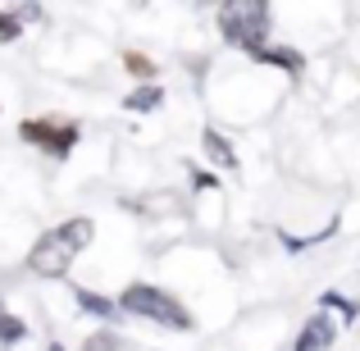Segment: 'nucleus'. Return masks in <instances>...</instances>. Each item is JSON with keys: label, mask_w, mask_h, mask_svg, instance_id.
<instances>
[{"label": "nucleus", "mask_w": 360, "mask_h": 351, "mask_svg": "<svg viewBox=\"0 0 360 351\" xmlns=\"http://www.w3.org/2000/svg\"><path fill=\"white\" fill-rule=\"evenodd\" d=\"M87 242H91V219H69V224H60V229H51L41 242L32 246L27 269L41 274V279H64V274H69V264L78 260V251Z\"/></svg>", "instance_id": "1"}, {"label": "nucleus", "mask_w": 360, "mask_h": 351, "mask_svg": "<svg viewBox=\"0 0 360 351\" xmlns=\"http://www.w3.org/2000/svg\"><path fill=\"white\" fill-rule=\"evenodd\" d=\"M219 32L229 37L233 46L260 55L264 37H269V5L264 0H233V5L219 9Z\"/></svg>", "instance_id": "2"}, {"label": "nucleus", "mask_w": 360, "mask_h": 351, "mask_svg": "<svg viewBox=\"0 0 360 351\" xmlns=\"http://www.w3.org/2000/svg\"><path fill=\"white\" fill-rule=\"evenodd\" d=\"M119 306L128 310V315H146V319H155V324H165V328H178V333L192 328V315H187L165 288H150V283H132V288H123Z\"/></svg>", "instance_id": "3"}, {"label": "nucleus", "mask_w": 360, "mask_h": 351, "mask_svg": "<svg viewBox=\"0 0 360 351\" xmlns=\"http://www.w3.org/2000/svg\"><path fill=\"white\" fill-rule=\"evenodd\" d=\"M23 141L41 146L46 155H69L73 141H78V123H64V119H23Z\"/></svg>", "instance_id": "4"}, {"label": "nucleus", "mask_w": 360, "mask_h": 351, "mask_svg": "<svg viewBox=\"0 0 360 351\" xmlns=\"http://www.w3.org/2000/svg\"><path fill=\"white\" fill-rule=\"evenodd\" d=\"M333 338H338L333 319H328V315H310L306 328H301V338H297V351H328V347H333Z\"/></svg>", "instance_id": "5"}, {"label": "nucleus", "mask_w": 360, "mask_h": 351, "mask_svg": "<svg viewBox=\"0 0 360 351\" xmlns=\"http://www.w3.org/2000/svg\"><path fill=\"white\" fill-rule=\"evenodd\" d=\"M201 141H205V155H210V160H219L224 169H233V165H238V155H233V146H229V141L219 137V132H205Z\"/></svg>", "instance_id": "6"}, {"label": "nucleus", "mask_w": 360, "mask_h": 351, "mask_svg": "<svg viewBox=\"0 0 360 351\" xmlns=\"http://www.w3.org/2000/svg\"><path fill=\"white\" fill-rule=\"evenodd\" d=\"M23 32V9H0V42H14Z\"/></svg>", "instance_id": "7"}, {"label": "nucleus", "mask_w": 360, "mask_h": 351, "mask_svg": "<svg viewBox=\"0 0 360 351\" xmlns=\"http://www.w3.org/2000/svg\"><path fill=\"white\" fill-rule=\"evenodd\" d=\"M78 301L91 310V315H101V319H110V315H115V306H110L105 297H96V292H87V288H78Z\"/></svg>", "instance_id": "8"}, {"label": "nucleus", "mask_w": 360, "mask_h": 351, "mask_svg": "<svg viewBox=\"0 0 360 351\" xmlns=\"http://www.w3.org/2000/svg\"><path fill=\"white\" fill-rule=\"evenodd\" d=\"M123 106H128V110H155V106H160V87H141V91H132Z\"/></svg>", "instance_id": "9"}, {"label": "nucleus", "mask_w": 360, "mask_h": 351, "mask_svg": "<svg viewBox=\"0 0 360 351\" xmlns=\"http://www.w3.org/2000/svg\"><path fill=\"white\" fill-rule=\"evenodd\" d=\"M260 60H269V64H283V69H292V73L301 69V55H297V51H269V46H264V51H260Z\"/></svg>", "instance_id": "10"}, {"label": "nucleus", "mask_w": 360, "mask_h": 351, "mask_svg": "<svg viewBox=\"0 0 360 351\" xmlns=\"http://www.w3.org/2000/svg\"><path fill=\"white\" fill-rule=\"evenodd\" d=\"M27 333V324H18L14 315H0V343H18Z\"/></svg>", "instance_id": "11"}, {"label": "nucleus", "mask_w": 360, "mask_h": 351, "mask_svg": "<svg viewBox=\"0 0 360 351\" xmlns=\"http://www.w3.org/2000/svg\"><path fill=\"white\" fill-rule=\"evenodd\" d=\"M128 73H137V78H150V73H155V64H150L146 55H128Z\"/></svg>", "instance_id": "12"}, {"label": "nucleus", "mask_w": 360, "mask_h": 351, "mask_svg": "<svg viewBox=\"0 0 360 351\" xmlns=\"http://www.w3.org/2000/svg\"><path fill=\"white\" fill-rule=\"evenodd\" d=\"M51 351H64V347H51Z\"/></svg>", "instance_id": "13"}]
</instances>
